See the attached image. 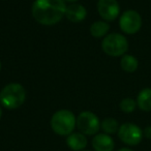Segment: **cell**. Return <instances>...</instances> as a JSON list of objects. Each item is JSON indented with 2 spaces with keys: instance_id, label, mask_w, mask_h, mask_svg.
<instances>
[{
  "instance_id": "6",
  "label": "cell",
  "mask_w": 151,
  "mask_h": 151,
  "mask_svg": "<svg viewBox=\"0 0 151 151\" xmlns=\"http://www.w3.org/2000/svg\"><path fill=\"white\" fill-rule=\"evenodd\" d=\"M117 134L120 141L128 146H137L140 144L144 137L143 130L137 124L130 122H126L120 125Z\"/></svg>"
},
{
  "instance_id": "11",
  "label": "cell",
  "mask_w": 151,
  "mask_h": 151,
  "mask_svg": "<svg viewBox=\"0 0 151 151\" xmlns=\"http://www.w3.org/2000/svg\"><path fill=\"white\" fill-rule=\"evenodd\" d=\"M87 138L82 132H71L66 138V144L73 151H83L87 146Z\"/></svg>"
},
{
  "instance_id": "15",
  "label": "cell",
  "mask_w": 151,
  "mask_h": 151,
  "mask_svg": "<svg viewBox=\"0 0 151 151\" xmlns=\"http://www.w3.org/2000/svg\"><path fill=\"white\" fill-rule=\"evenodd\" d=\"M101 128L104 130V132L107 134H113L118 132L119 129V123L115 118L108 117L103 120L101 123Z\"/></svg>"
},
{
  "instance_id": "22",
  "label": "cell",
  "mask_w": 151,
  "mask_h": 151,
  "mask_svg": "<svg viewBox=\"0 0 151 151\" xmlns=\"http://www.w3.org/2000/svg\"><path fill=\"white\" fill-rule=\"evenodd\" d=\"M86 151H87V150H86Z\"/></svg>"
},
{
  "instance_id": "19",
  "label": "cell",
  "mask_w": 151,
  "mask_h": 151,
  "mask_svg": "<svg viewBox=\"0 0 151 151\" xmlns=\"http://www.w3.org/2000/svg\"><path fill=\"white\" fill-rule=\"evenodd\" d=\"M65 2H73V3H75V2H77V1H79V0H64Z\"/></svg>"
},
{
  "instance_id": "2",
  "label": "cell",
  "mask_w": 151,
  "mask_h": 151,
  "mask_svg": "<svg viewBox=\"0 0 151 151\" xmlns=\"http://www.w3.org/2000/svg\"><path fill=\"white\" fill-rule=\"evenodd\" d=\"M26 99L25 88L19 83H11L0 91V103L9 110L20 108Z\"/></svg>"
},
{
  "instance_id": "7",
  "label": "cell",
  "mask_w": 151,
  "mask_h": 151,
  "mask_svg": "<svg viewBox=\"0 0 151 151\" xmlns=\"http://www.w3.org/2000/svg\"><path fill=\"white\" fill-rule=\"evenodd\" d=\"M119 27L126 34L137 33L142 27V17L138 12L128 9L120 16Z\"/></svg>"
},
{
  "instance_id": "18",
  "label": "cell",
  "mask_w": 151,
  "mask_h": 151,
  "mask_svg": "<svg viewBox=\"0 0 151 151\" xmlns=\"http://www.w3.org/2000/svg\"><path fill=\"white\" fill-rule=\"evenodd\" d=\"M118 151H134V150H132V149H129V148H121Z\"/></svg>"
},
{
  "instance_id": "17",
  "label": "cell",
  "mask_w": 151,
  "mask_h": 151,
  "mask_svg": "<svg viewBox=\"0 0 151 151\" xmlns=\"http://www.w3.org/2000/svg\"><path fill=\"white\" fill-rule=\"evenodd\" d=\"M143 134H144L145 138L151 139V126L150 125L146 126V127L144 128V130H143Z\"/></svg>"
},
{
  "instance_id": "5",
  "label": "cell",
  "mask_w": 151,
  "mask_h": 151,
  "mask_svg": "<svg viewBox=\"0 0 151 151\" xmlns=\"http://www.w3.org/2000/svg\"><path fill=\"white\" fill-rule=\"evenodd\" d=\"M77 127L85 136H95L101 128V121L94 113L84 111L77 118Z\"/></svg>"
},
{
  "instance_id": "13",
  "label": "cell",
  "mask_w": 151,
  "mask_h": 151,
  "mask_svg": "<svg viewBox=\"0 0 151 151\" xmlns=\"http://www.w3.org/2000/svg\"><path fill=\"white\" fill-rule=\"evenodd\" d=\"M120 66L126 73H134L138 69L139 66V61L132 55L125 54L122 56L121 60H120Z\"/></svg>"
},
{
  "instance_id": "10",
  "label": "cell",
  "mask_w": 151,
  "mask_h": 151,
  "mask_svg": "<svg viewBox=\"0 0 151 151\" xmlns=\"http://www.w3.org/2000/svg\"><path fill=\"white\" fill-rule=\"evenodd\" d=\"M65 17L73 23H79V22H82L86 19L87 11L82 4L73 3L66 7Z\"/></svg>"
},
{
  "instance_id": "3",
  "label": "cell",
  "mask_w": 151,
  "mask_h": 151,
  "mask_svg": "<svg viewBox=\"0 0 151 151\" xmlns=\"http://www.w3.org/2000/svg\"><path fill=\"white\" fill-rule=\"evenodd\" d=\"M51 127L59 136H68L73 132L77 125V118L69 110H59L51 118Z\"/></svg>"
},
{
  "instance_id": "20",
  "label": "cell",
  "mask_w": 151,
  "mask_h": 151,
  "mask_svg": "<svg viewBox=\"0 0 151 151\" xmlns=\"http://www.w3.org/2000/svg\"><path fill=\"white\" fill-rule=\"evenodd\" d=\"M1 116H2V109L0 107V119H1Z\"/></svg>"
},
{
  "instance_id": "4",
  "label": "cell",
  "mask_w": 151,
  "mask_h": 151,
  "mask_svg": "<svg viewBox=\"0 0 151 151\" xmlns=\"http://www.w3.org/2000/svg\"><path fill=\"white\" fill-rule=\"evenodd\" d=\"M101 49L108 56H123L128 50V42L123 34L116 32L109 33L101 42Z\"/></svg>"
},
{
  "instance_id": "14",
  "label": "cell",
  "mask_w": 151,
  "mask_h": 151,
  "mask_svg": "<svg viewBox=\"0 0 151 151\" xmlns=\"http://www.w3.org/2000/svg\"><path fill=\"white\" fill-rule=\"evenodd\" d=\"M110 30V25L106 21H96L90 26V33L93 37H103L108 35Z\"/></svg>"
},
{
  "instance_id": "9",
  "label": "cell",
  "mask_w": 151,
  "mask_h": 151,
  "mask_svg": "<svg viewBox=\"0 0 151 151\" xmlns=\"http://www.w3.org/2000/svg\"><path fill=\"white\" fill-rule=\"evenodd\" d=\"M92 147L95 151H113L115 142L110 134H96L92 139Z\"/></svg>"
},
{
  "instance_id": "1",
  "label": "cell",
  "mask_w": 151,
  "mask_h": 151,
  "mask_svg": "<svg viewBox=\"0 0 151 151\" xmlns=\"http://www.w3.org/2000/svg\"><path fill=\"white\" fill-rule=\"evenodd\" d=\"M66 7L64 0H34L31 12L37 23L53 26L62 20Z\"/></svg>"
},
{
  "instance_id": "16",
  "label": "cell",
  "mask_w": 151,
  "mask_h": 151,
  "mask_svg": "<svg viewBox=\"0 0 151 151\" xmlns=\"http://www.w3.org/2000/svg\"><path fill=\"white\" fill-rule=\"evenodd\" d=\"M138 107L137 105V101H134L132 97H125L123 99L119 104V108L122 112L124 113H132Z\"/></svg>"
},
{
  "instance_id": "12",
  "label": "cell",
  "mask_w": 151,
  "mask_h": 151,
  "mask_svg": "<svg viewBox=\"0 0 151 151\" xmlns=\"http://www.w3.org/2000/svg\"><path fill=\"white\" fill-rule=\"evenodd\" d=\"M137 105L144 112L151 111V88H144L137 96Z\"/></svg>"
},
{
  "instance_id": "8",
  "label": "cell",
  "mask_w": 151,
  "mask_h": 151,
  "mask_svg": "<svg viewBox=\"0 0 151 151\" xmlns=\"http://www.w3.org/2000/svg\"><path fill=\"white\" fill-rule=\"evenodd\" d=\"M97 12L106 22H112L120 15V5L117 0H99Z\"/></svg>"
},
{
  "instance_id": "21",
  "label": "cell",
  "mask_w": 151,
  "mask_h": 151,
  "mask_svg": "<svg viewBox=\"0 0 151 151\" xmlns=\"http://www.w3.org/2000/svg\"><path fill=\"white\" fill-rule=\"evenodd\" d=\"M0 70H1V61H0Z\"/></svg>"
}]
</instances>
